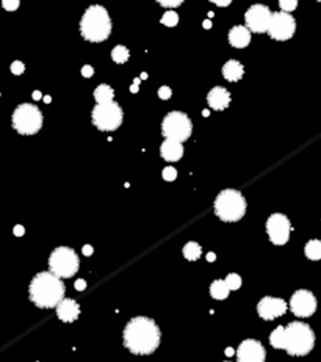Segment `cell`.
I'll use <instances>...</instances> for the list:
<instances>
[{
  "label": "cell",
  "mask_w": 321,
  "mask_h": 362,
  "mask_svg": "<svg viewBox=\"0 0 321 362\" xmlns=\"http://www.w3.org/2000/svg\"><path fill=\"white\" fill-rule=\"evenodd\" d=\"M128 57H130V52H128V49L125 46H116L113 50H111V58L114 63H118V64H122L128 60Z\"/></svg>",
  "instance_id": "26"
},
{
  "label": "cell",
  "mask_w": 321,
  "mask_h": 362,
  "mask_svg": "<svg viewBox=\"0 0 321 362\" xmlns=\"http://www.w3.org/2000/svg\"><path fill=\"white\" fill-rule=\"evenodd\" d=\"M171 96H173V91H171V88H170V86H162V88L158 89V97H160V99L168 100Z\"/></svg>",
  "instance_id": "34"
},
{
  "label": "cell",
  "mask_w": 321,
  "mask_h": 362,
  "mask_svg": "<svg viewBox=\"0 0 321 362\" xmlns=\"http://www.w3.org/2000/svg\"><path fill=\"white\" fill-rule=\"evenodd\" d=\"M82 251H83V254H85V256H91L94 250H93V247H91V245H85V247H83V250H82Z\"/></svg>",
  "instance_id": "39"
},
{
  "label": "cell",
  "mask_w": 321,
  "mask_h": 362,
  "mask_svg": "<svg viewBox=\"0 0 321 362\" xmlns=\"http://www.w3.org/2000/svg\"><path fill=\"white\" fill-rule=\"evenodd\" d=\"M202 114L205 116V118H207V116L210 114V111H209V110H204V111H202Z\"/></svg>",
  "instance_id": "46"
},
{
  "label": "cell",
  "mask_w": 321,
  "mask_h": 362,
  "mask_svg": "<svg viewBox=\"0 0 321 362\" xmlns=\"http://www.w3.org/2000/svg\"><path fill=\"white\" fill-rule=\"evenodd\" d=\"M216 216L226 223H235L246 213V201L238 190L227 188L216 196L215 201Z\"/></svg>",
  "instance_id": "4"
},
{
  "label": "cell",
  "mask_w": 321,
  "mask_h": 362,
  "mask_svg": "<svg viewBox=\"0 0 321 362\" xmlns=\"http://www.w3.org/2000/svg\"><path fill=\"white\" fill-rule=\"evenodd\" d=\"M11 72L15 74V75H21L24 71H25V66H24V63L22 61H13L11 63V66H10Z\"/></svg>",
  "instance_id": "33"
},
{
  "label": "cell",
  "mask_w": 321,
  "mask_h": 362,
  "mask_svg": "<svg viewBox=\"0 0 321 362\" xmlns=\"http://www.w3.org/2000/svg\"><path fill=\"white\" fill-rule=\"evenodd\" d=\"M257 312L263 320H273L287 312V303L280 298H273V296H265L263 300L257 304Z\"/></svg>",
  "instance_id": "15"
},
{
  "label": "cell",
  "mask_w": 321,
  "mask_h": 362,
  "mask_svg": "<svg viewBox=\"0 0 321 362\" xmlns=\"http://www.w3.org/2000/svg\"><path fill=\"white\" fill-rule=\"evenodd\" d=\"M201 253H202V248L199 247L196 242H188L184 247V256H185L187 261H190V262L198 261Z\"/></svg>",
  "instance_id": "25"
},
{
  "label": "cell",
  "mask_w": 321,
  "mask_h": 362,
  "mask_svg": "<svg viewBox=\"0 0 321 362\" xmlns=\"http://www.w3.org/2000/svg\"><path fill=\"white\" fill-rule=\"evenodd\" d=\"M202 25H204L205 30H209V29L212 27V21H210V19H205V21L202 22Z\"/></svg>",
  "instance_id": "41"
},
{
  "label": "cell",
  "mask_w": 321,
  "mask_h": 362,
  "mask_svg": "<svg viewBox=\"0 0 321 362\" xmlns=\"http://www.w3.org/2000/svg\"><path fill=\"white\" fill-rule=\"evenodd\" d=\"M138 89H139V83H136V82H133V85L130 86V93H138Z\"/></svg>",
  "instance_id": "40"
},
{
  "label": "cell",
  "mask_w": 321,
  "mask_h": 362,
  "mask_svg": "<svg viewBox=\"0 0 321 362\" xmlns=\"http://www.w3.org/2000/svg\"><path fill=\"white\" fill-rule=\"evenodd\" d=\"M93 124L102 132H113L122 123V108L114 100L97 103L93 108Z\"/></svg>",
  "instance_id": "7"
},
{
  "label": "cell",
  "mask_w": 321,
  "mask_h": 362,
  "mask_svg": "<svg viewBox=\"0 0 321 362\" xmlns=\"http://www.w3.org/2000/svg\"><path fill=\"white\" fill-rule=\"evenodd\" d=\"M162 24L166 25V27H176V25L179 24V15L176 11H166L163 18H162Z\"/></svg>",
  "instance_id": "27"
},
{
  "label": "cell",
  "mask_w": 321,
  "mask_h": 362,
  "mask_svg": "<svg viewBox=\"0 0 321 362\" xmlns=\"http://www.w3.org/2000/svg\"><path fill=\"white\" fill-rule=\"evenodd\" d=\"M229 286L226 284V281H221V279H218V281H213L212 282V286H210V295H212V298L218 300V301H221V300H226L227 296H229Z\"/></svg>",
  "instance_id": "21"
},
{
  "label": "cell",
  "mask_w": 321,
  "mask_h": 362,
  "mask_svg": "<svg viewBox=\"0 0 321 362\" xmlns=\"http://www.w3.org/2000/svg\"><path fill=\"white\" fill-rule=\"evenodd\" d=\"M80 33L89 43L105 41L111 33V21L108 11L100 5H91L82 16Z\"/></svg>",
  "instance_id": "3"
},
{
  "label": "cell",
  "mask_w": 321,
  "mask_h": 362,
  "mask_svg": "<svg viewBox=\"0 0 321 362\" xmlns=\"http://www.w3.org/2000/svg\"><path fill=\"white\" fill-rule=\"evenodd\" d=\"M305 256L310 261H319L321 259V242L319 240H309L305 245Z\"/></svg>",
  "instance_id": "24"
},
{
  "label": "cell",
  "mask_w": 321,
  "mask_h": 362,
  "mask_svg": "<svg viewBox=\"0 0 321 362\" xmlns=\"http://www.w3.org/2000/svg\"><path fill=\"white\" fill-rule=\"evenodd\" d=\"M160 345V329L147 317H135L124 329V346L133 354H150Z\"/></svg>",
  "instance_id": "1"
},
{
  "label": "cell",
  "mask_w": 321,
  "mask_h": 362,
  "mask_svg": "<svg viewBox=\"0 0 321 362\" xmlns=\"http://www.w3.org/2000/svg\"><path fill=\"white\" fill-rule=\"evenodd\" d=\"M269 343H271V346L277 348V350H285L287 334H285V328L284 326H277L271 332V335H269Z\"/></svg>",
  "instance_id": "22"
},
{
  "label": "cell",
  "mask_w": 321,
  "mask_h": 362,
  "mask_svg": "<svg viewBox=\"0 0 321 362\" xmlns=\"http://www.w3.org/2000/svg\"><path fill=\"white\" fill-rule=\"evenodd\" d=\"M162 132L165 138L176 140V141H187L193 132L191 119L182 111H171L165 116L162 123Z\"/></svg>",
  "instance_id": "9"
},
{
  "label": "cell",
  "mask_w": 321,
  "mask_h": 362,
  "mask_svg": "<svg viewBox=\"0 0 321 362\" xmlns=\"http://www.w3.org/2000/svg\"><path fill=\"white\" fill-rule=\"evenodd\" d=\"M113 96H114V91H113V88L108 86V85H99L94 89V99H96L97 103L110 102V100H113Z\"/></svg>",
  "instance_id": "23"
},
{
  "label": "cell",
  "mask_w": 321,
  "mask_h": 362,
  "mask_svg": "<svg viewBox=\"0 0 321 362\" xmlns=\"http://www.w3.org/2000/svg\"><path fill=\"white\" fill-rule=\"evenodd\" d=\"M24 234H25L24 226H21V224L15 226V235H16V237H21V235H24Z\"/></svg>",
  "instance_id": "38"
},
{
  "label": "cell",
  "mask_w": 321,
  "mask_h": 362,
  "mask_svg": "<svg viewBox=\"0 0 321 362\" xmlns=\"http://www.w3.org/2000/svg\"><path fill=\"white\" fill-rule=\"evenodd\" d=\"M279 7L282 11H287V13H291L296 10L298 7V0H279Z\"/></svg>",
  "instance_id": "29"
},
{
  "label": "cell",
  "mask_w": 321,
  "mask_h": 362,
  "mask_svg": "<svg viewBox=\"0 0 321 362\" xmlns=\"http://www.w3.org/2000/svg\"><path fill=\"white\" fill-rule=\"evenodd\" d=\"M207 261H209V262H215V261H216L215 253H209V254H207Z\"/></svg>",
  "instance_id": "42"
},
{
  "label": "cell",
  "mask_w": 321,
  "mask_h": 362,
  "mask_svg": "<svg viewBox=\"0 0 321 362\" xmlns=\"http://www.w3.org/2000/svg\"><path fill=\"white\" fill-rule=\"evenodd\" d=\"M93 74H94V69H93V66H89V64H85V66L82 68V75L83 77H93Z\"/></svg>",
  "instance_id": "35"
},
{
  "label": "cell",
  "mask_w": 321,
  "mask_h": 362,
  "mask_svg": "<svg viewBox=\"0 0 321 362\" xmlns=\"http://www.w3.org/2000/svg\"><path fill=\"white\" fill-rule=\"evenodd\" d=\"M13 127L21 135H35L43 127V113L32 103H21L13 113Z\"/></svg>",
  "instance_id": "6"
},
{
  "label": "cell",
  "mask_w": 321,
  "mask_h": 362,
  "mask_svg": "<svg viewBox=\"0 0 321 362\" xmlns=\"http://www.w3.org/2000/svg\"><path fill=\"white\" fill-rule=\"evenodd\" d=\"M79 265L75 251L66 247H58L49 257L50 271L60 278H72L79 271Z\"/></svg>",
  "instance_id": "8"
},
{
  "label": "cell",
  "mask_w": 321,
  "mask_h": 362,
  "mask_svg": "<svg viewBox=\"0 0 321 362\" xmlns=\"http://www.w3.org/2000/svg\"><path fill=\"white\" fill-rule=\"evenodd\" d=\"M268 237L274 245H285L290 238L291 224L290 219L282 213H273L266 221Z\"/></svg>",
  "instance_id": "12"
},
{
  "label": "cell",
  "mask_w": 321,
  "mask_h": 362,
  "mask_svg": "<svg viewBox=\"0 0 321 362\" xmlns=\"http://www.w3.org/2000/svg\"><path fill=\"white\" fill-rule=\"evenodd\" d=\"M273 19V13L269 11L268 7L265 5H252L245 15V22L246 27L252 32V33H265L269 29V24H271Z\"/></svg>",
  "instance_id": "11"
},
{
  "label": "cell",
  "mask_w": 321,
  "mask_h": 362,
  "mask_svg": "<svg viewBox=\"0 0 321 362\" xmlns=\"http://www.w3.org/2000/svg\"><path fill=\"white\" fill-rule=\"evenodd\" d=\"M162 176H163L165 180L173 182V180H176V177H177V171H176V168H173V166H166L163 170V173H162Z\"/></svg>",
  "instance_id": "30"
},
{
  "label": "cell",
  "mask_w": 321,
  "mask_h": 362,
  "mask_svg": "<svg viewBox=\"0 0 321 362\" xmlns=\"http://www.w3.org/2000/svg\"><path fill=\"white\" fill-rule=\"evenodd\" d=\"M74 287H75V290L83 292V290L86 289V282H85L83 279H77V281H75V284H74Z\"/></svg>",
  "instance_id": "36"
},
{
  "label": "cell",
  "mask_w": 321,
  "mask_h": 362,
  "mask_svg": "<svg viewBox=\"0 0 321 362\" xmlns=\"http://www.w3.org/2000/svg\"><path fill=\"white\" fill-rule=\"evenodd\" d=\"M237 360L240 362H263L265 360V348L259 340L246 339L243 340L237 350Z\"/></svg>",
  "instance_id": "14"
},
{
  "label": "cell",
  "mask_w": 321,
  "mask_h": 362,
  "mask_svg": "<svg viewBox=\"0 0 321 362\" xmlns=\"http://www.w3.org/2000/svg\"><path fill=\"white\" fill-rule=\"evenodd\" d=\"M243 74H245V68H243V64L237 60H229L223 66V75L229 82H238L243 77Z\"/></svg>",
  "instance_id": "20"
},
{
  "label": "cell",
  "mask_w": 321,
  "mask_h": 362,
  "mask_svg": "<svg viewBox=\"0 0 321 362\" xmlns=\"http://www.w3.org/2000/svg\"><path fill=\"white\" fill-rule=\"evenodd\" d=\"M229 43L237 49H245L251 43V30L243 25H235L229 32Z\"/></svg>",
  "instance_id": "19"
},
{
  "label": "cell",
  "mask_w": 321,
  "mask_h": 362,
  "mask_svg": "<svg viewBox=\"0 0 321 362\" xmlns=\"http://www.w3.org/2000/svg\"><path fill=\"white\" fill-rule=\"evenodd\" d=\"M19 0H2V7L7 11H16L19 8Z\"/></svg>",
  "instance_id": "31"
},
{
  "label": "cell",
  "mask_w": 321,
  "mask_h": 362,
  "mask_svg": "<svg viewBox=\"0 0 321 362\" xmlns=\"http://www.w3.org/2000/svg\"><path fill=\"white\" fill-rule=\"evenodd\" d=\"M207 102H209L210 108H213V110H218V111L226 110L230 103V93L223 86H215L207 94Z\"/></svg>",
  "instance_id": "16"
},
{
  "label": "cell",
  "mask_w": 321,
  "mask_h": 362,
  "mask_svg": "<svg viewBox=\"0 0 321 362\" xmlns=\"http://www.w3.org/2000/svg\"><path fill=\"white\" fill-rule=\"evenodd\" d=\"M33 99H35V100H40V99H43V94H41V91H35V93H33Z\"/></svg>",
  "instance_id": "44"
},
{
  "label": "cell",
  "mask_w": 321,
  "mask_h": 362,
  "mask_svg": "<svg viewBox=\"0 0 321 362\" xmlns=\"http://www.w3.org/2000/svg\"><path fill=\"white\" fill-rule=\"evenodd\" d=\"M57 315L64 323L75 321L77 318H79V315H80V306L77 304L74 300L63 298L58 303V306H57Z\"/></svg>",
  "instance_id": "17"
},
{
  "label": "cell",
  "mask_w": 321,
  "mask_h": 362,
  "mask_svg": "<svg viewBox=\"0 0 321 362\" xmlns=\"http://www.w3.org/2000/svg\"><path fill=\"white\" fill-rule=\"evenodd\" d=\"M141 79H143V80H144V79H147V74H146V72L141 74Z\"/></svg>",
  "instance_id": "47"
},
{
  "label": "cell",
  "mask_w": 321,
  "mask_h": 362,
  "mask_svg": "<svg viewBox=\"0 0 321 362\" xmlns=\"http://www.w3.org/2000/svg\"><path fill=\"white\" fill-rule=\"evenodd\" d=\"M160 154H162V157L165 160L177 162V160H181L182 155H184V146H182L181 141L166 138L160 146Z\"/></svg>",
  "instance_id": "18"
},
{
  "label": "cell",
  "mask_w": 321,
  "mask_h": 362,
  "mask_svg": "<svg viewBox=\"0 0 321 362\" xmlns=\"http://www.w3.org/2000/svg\"><path fill=\"white\" fill-rule=\"evenodd\" d=\"M43 99H44L46 103H50V102H52V97H50V96H44Z\"/></svg>",
  "instance_id": "45"
},
{
  "label": "cell",
  "mask_w": 321,
  "mask_h": 362,
  "mask_svg": "<svg viewBox=\"0 0 321 362\" xmlns=\"http://www.w3.org/2000/svg\"><path fill=\"white\" fill-rule=\"evenodd\" d=\"M294 30H296V22L293 16H290V13L287 11H279L273 15L266 33L276 41H287L294 35Z\"/></svg>",
  "instance_id": "10"
},
{
  "label": "cell",
  "mask_w": 321,
  "mask_h": 362,
  "mask_svg": "<svg viewBox=\"0 0 321 362\" xmlns=\"http://www.w3.org/2000/svg\"><path fill=\"white\" fill-rule=\"evenodd\" d=\"M64 296V284L52 271L38 273L30 284V300L40 309L57 307Z\"/></svg>",
  "instance_id": "2"
},
{
  "label": "cell",
  "mask_w": 321,
  "mask_h": 362,
  "mask_svg": "<svg viewBox=\"0 0 321 362\" xmlns=\"http://www.w3.org/2000/svg\"><path fill=\"white\" fill-rule=\"evenodd\" d=\"M224 281H226V284L229 286L230 290H238L241 287V278L235 273H230Z\"/></svg>",
  "instance_id": "28"
},
{
  "label": "cell",
  "mask_w": 321,
  "mask_h": 362,
  "mask_svg": "<svg viewBox=\"0 0 321 362\" xmlns=\"http://www.w3.org/2000/svg\"><path fill=\"white\" fill-rule=\"evenodd\" d=\"M210 2L218 5V7H229L230 4H232V0H210Z\"/></svg>",
  "instance_id": "37"
},
{
  "label": "cell",
  "mask_w": 321,
  "mask_h": 362,
  "mask_svg": "<svg viewBox=\"0 0 321 362\" xmlns=\"http://www.w3.org/2000/svg\"><path fill=\"white\" fill-rule=\"evenodd\" d=\"M287 343L285 350L291 356H305L315 345V334L309 325L302 321H293L285 328Z\"/></svg>",
  "instance_id": "5"
},
{
  "label": "cell",
  "mask_w": 321,
  "mask_h": 362,
  "mask_svg": "<svg viewBox=\"0 0 321 362\" xmlns=\"http://www.w3.org/2000/svg\"><path fill=\"white\" fill-rule=\"evenodd\" d=\"M318 2H321V0H318Z\"/></svg>",
  "instance_id": "48"
},
{
  "label": "cell",
  "mask_w": 321,
  "mask_h": 362,
  "mask_svg": "<svg viewBox=\"0 0 321 362\" xmlns=\"http://www.w3.org/2000/svg\"><path fill=\"white\" fill-rule=\"evenodd\" d=\"M234 354H237V351L234 350V348H227V350H226V356H234Z\"/></svg>",
  "instance_id": "43"
},
{
  "label": "cell",
  "mask_w": 321,
  "mask_h": 362,
  "mask_svg": "<svg viewBox=\"0 0 321 362\" xmlns=\"http://www.w3.org/2000/svg\"><path fill=\"white\" fill-rule=\"evenodd\" d=\"M157 2L165 8H177L184 4V0H157Z\"/></svg>",
  "instance_id": "32"
},
{
  "label": "cell",
  "mask_w": 321,
  "mask_h": 362,
  "mask_svg": "<svg viewBox=\"0 0 321 362\" xmlns=\"http://www.w3.org/2000/svg\"><path fill=\"white\" fill-rule=\"evenodd\" d=\"M290 309L296 317H310L316 310V298L309 290H296L290 300Z\"/></svg>",
  "instance_id": "13"
}]
</instances>
